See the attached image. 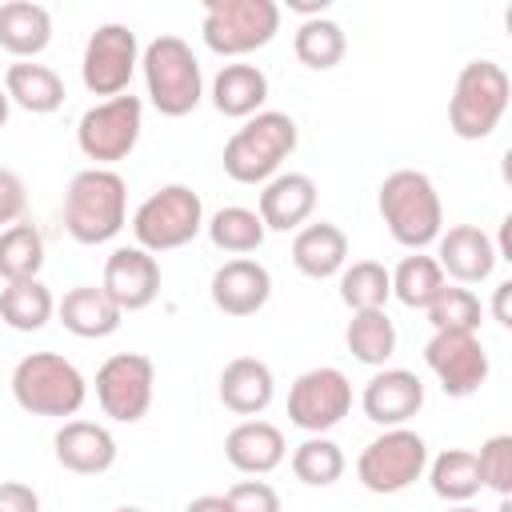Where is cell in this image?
Segmentation results:
<instances>
[{
  "instance_id": "3",
  "label": "cell",
  "mask_w": 512,
  "mask_h": 512,
  "mask_svg": "<svg viewBox=\"0 0 512 512\" xmlns=\"http://www.w3.org/2000/svg\"><path fill=\"white\" fill-rule=\"evenodd\" d=\"M300 128L288 112L264 108L256 116H248L224 144V172L236 184H268L280 164L296 152Z\"/></svg>"
},
{
  "instance_id": "29",
  "label": "cell",
  "mask_w": 512,
  "mask_h": 512,
  "mask_svg": "<svg viewBox=\"0 0 512 512\" xmlns=\"http://www.w3.org/2000/svg\"><path fill=\"white\" fill-rule=\"evenodd\" d=\"M396 340H400L396 336V324L388 320L384 308H376V312H352V320L344 328L348 352L360 364H368V368H384L396 356Z\"/></svg>"
},
{
  "instance_id": "47",
  "label": "cell",
  "mask_w": 512,
  "mask_h": 512,
  "mask_svg": "<svg viewBox=\"0 0 512 512\" xmlns=\"http://www.w3.org/2000/svg\"><path fill=\"white\" fill-rule=\"evenodd\" d=\"M496 512H512V500H508V496H500V504H496Z\"/></svg>"
},
{
  "instance_id": "11",
  "label": "cell",
  "mask_w": 512,
  "mask_h": 512,
  "mask_svg": "<svg viewBox=\"0 0 512 512\" xmlns=\"http://www.w3.org/2000/svg\"><path fill=\"white\" fill-rule=\"evenodd\" d=\"M156 392V364L144 352H116L96 368V404L116 424L148 416Z\"/></svg>"
},
{
  "instance_id": "6",
  "label": "cell",
  "mask_w": 512,
  "mask_h": 512,
  "mask_svg": "<svg viewBox=\"0 0 512 512\" xmlns=\"http://www.w3.org/2000/svg\"><path fill=\"white\" fill-rule=\"evenodd\" d=\"M512 100V80L496 60H468L448 100V128L460 140H484L500 128Z\"/></svg>"
},
{
  "instance_id": "40",
  "label": "cell",
  "mask_w": 512,
  "mask_h": 512,
  "mask_svg": "<svg viewBox=\"0 0 512 512\" xmlns=\"http://www.w3.org/2000/svg\"><path fill=\"white\" fill-rule=\"evenodd\" d=\"M24 204H28L24 180L12 168H0V232L24 220Z\"/></svg>"
},
{
  "instance_id": "25",
  "label": "cell",
  "mask_w": 512,
  "mask_h": 512,
  "mask_svg": "<svg viewBox=\"0 0 512 512\" xmlns=\"http://www.w3.org/2000/svg\"><path fill=\"white\" fill-rule=\"evenodd\" d=\"M264 100H268V76L256 64L236 60V64H224L212 76V108L220 116L248 120L256 112H264Z\"/></svg>"
},
{
  "instance_id": "2",
  "label": "cell",
  "mask_w": 512,
  "mask_h": 512,
  "mask_svg": "<svg viewBox=\"0 0 512 512\" xmlns=\"http://www.w3.org/2000/svg\"><path fill=\"white\" fill-rule=\"evenodd\" d=\"M128 220V184L116 168H84L64 192V228L76 244H108Z\"/></svg>"
},
{
  "instance_id": "1",
  "label": "cell",
  "mask_w": 512,
  "mask_h": 512,
  "mask_svg": "<svg viewBox=\"0 0 512 512\" xmlns=\"http://www.w3.org/2000/svg\"><path fill=\"white\" fill-rule=\"evenodd\" d=\"M376 208L380 220L388 228V236L412 252L436 244V236L444 232V204L436 184L428 180V172L420 168H396L380 180L376 192Z\"/></svg>"
},
{
  "instance_id": "32",
  "label": "cell",
  "mask_w": 512,
  "mask_h": 512,
  "mask_svg": "<svg viewBox=\"0 0 512 512\" xmlns=\"http://www.w3.org/2000/svg\"><path fill=\"white\" fill-rule=\"evenodd\" d=\"M292 52H296V60H300L304 68L328 72V68H336V64L344 60L348 36H344V28H340L336 20H328V16L300 20V28H296V36H292Z\"/></svg>"
},
{
  "instance_id": "33",
  "label": "cell",
  "mask_w": 512,
  "mask_h": 512,
  "mask_svg": "<svg viewBox=\"0 0 512 512\" xmlns=\"http://www.w3.org/2000/svg\"><path fill=\"white\" fill-rule=\"evenodd\" d=\"M44 268V232L28 220L12 224L0 232V280L16 284V280H36Z\"/></svg>"
},
{
  "instance_id": "34",
  "label": "cell",
  "mask_w": 512,
  "mask_h": 512,
  "mask_svg": "<svg viewBox=\"0 0 512 512\" xmlns=\"http://www.w3.org/2000/svg\"><path fill=\"white\" fill-rule=\"evenodd\" d=\"M388 276H392V296L404 308H428L440 296V288L448 284V276L440 272L436 256H424V252L404 256Z\"/></svg>"
},
{
  "instance_id": "26",
  "label": "cell",
  "mask_w": 512,
  "mask_h": 512,
  "mask_svg": "<svg viewBox=\"0 0 512 512\" xmlns=\"http://www.w3.org/2000/svg\"><path fill=\"white\" fill-rule=\"evenodd\" d=\"M52 44V12L32 0L0 4V48L16 60H36Z\"/></svg>"
},
{
  "instance_id": "24",
  "label": "cell",
  "mask_w": 512,
  "mask_h": 512,
  "mask_svg": "<svg viewBox=\"0 0 512 512\" xmlns=\"http://www.w3.org/2000/svg\"><path fill=\"white\" fill-rule=\"evenodd\" d=\"M292 264L308 280L340 276V268L348 264V236L332 220L304 224V228H296V240H292Z\"/></svg>"
},
{
  "instance_id": "35",
  "label": "cell",
  "mask_w": 512,
  "mask_h": 512,
  "mask_svg": "<svg viewBox=\"0 0 512 512\" xmlns=\"http://www.w3.org/2000/svg\"><path fill=\"white\" fill-rule=\"evenodd\" d=\"M392 296V276L380 260H356L340 268V300L352 312H376Z\"/></svg>"
},
{
  "instance_id": "48",
  "label": "cell",
  "mask_w": 512,
  "mask_h": 512,
  "mask_svg": "<svg viewBox=\"0 0 512 512\" xmlns=\"http://www.w3.org/2000/svg\"><path fill=\"white\" fill-rule=\"evenodd\" d=\"M116 512H148V508H136V504H120Z\"/></svg>"
},
{
  "instance_id": "45",
  "label": "cell",
  "mask_w": 512,
  "mask_h": 512,
  "mask_svg": "<svg viewBox=\"0 0 512 512\" xmlns=\"http://www.w3.org/2000/svg\"><path fill=\"white\" fill-rule=\"evenodd\" d=\"M8 108H12V100H8V92H4V84H0V128L8 124Z\"/></svg>"
},
{
  "instance_id": "16",
  "label": "cell",
  "mask_w": 512,
  "mask_h": 512,
  "mask_svg": "<svg viewBox=\"0 0 512 512\" xmlns=\"http://www.w3.org/2000/svg\"><path fill=\"white\" fill-rule=\"evenodd\" d=\"M360 408L380 428H408V420L424 408V380L408 368H380L364 384Z\"/></svg>"
},
{
  "instance_id": "27",
  "label": "cell",
  "mask_w": 512,
  "mask_h": 512,
  "mask_svg": "<svg viewBox=\"0 0 512 512\" xmlns=\"http://www.w3.org/2000/svg\"><path fill=\"white\" fill-rule=\"evenodd\" d=\"M4 92H8V100H12L16 108H24V112H32V116L56 112V108L64 104V96H68L60 72L48 68V64H36V60H16V64H8V72H4Z\"/></svg>"
},
{
  "instance_id": "38",
  "label": "cell",
  "mask_w": 512,
  "mask_h": 512,
  "mask_svg": "<svg viewBox=\"0 0 512 512\" xmlns=\"http://www.w3.org/2000/svg\"><path fill=\"white\" fill-rule=\"evenodd\" d=\"M476 468H480V488H492L496 496H512V436H488L476 452Z\"/></svg>"
},
{
  "instance_id": "5",
  "label": "cell",
  "mask_w": 512,
  "mask_h": 512,
  "mask_svg": "<svg viewBox=\"0 0 512 512\" xmlns=\"http://www.w3.org/2000/svg\"><path fill=\"white\" fill-rule=\"evenodd\" d=\"M140 68H144L148 100L160 116L180 120L204 100V72H200V60L188 40H180L172 32L156 36L140 52Z\"/></svg>"
},
{
  "instance_id": "10",
  "label": "cell",
  "mask_w": 512,
  "mask_h": 512,
  "mask_svg": "<svg viewBox=\"0 0 512 512\" xmlns=\"http://www.w3.org/2000/svg\"><path fill=\"white\" fill-rule=\"evenodd\" d=\"M144 128V104L140 96L124 92L112 100L92 104L76 124V144L92 160V168H108L116 160H128Z\"/></svg>"
},
{
  "instance_id": "42",
  "label": "cell",
  "mask_w": 512,
  "mask_h": 512,
  "mask_svg": "<svg viewBox=\"0 0 512 512\" xmlns=\"http://www.w3.org/2000/svg\"><path fill=\"white\" fill-rule=\"evenodd\" d=\"M508 296H512V280H504V284H496V292H492V320H496L500 328H512V312H508Z\"/></svg>"
},
{
  "instance_id": "19",
  "label": "cell",
  "mask_w": 512,
  "mask_h": 512,
  "mask_svg": "<svg viewBox=\"0 0 512 512\" xmlns=\"http://www.w3.org/2000/svg\"><path fill=\"white\" fill-rule=\"evenodd\" d=\"M316 180L308 172H276L264 188H260V220L268 232H296L312 220L316 212Z\"/></svg>"
},
{
  "instance_id": "9",
  "label": "cell",
  "mask_w": 512,
  "mask_h": 512,
  "mask_svg": "<svg viewBox=\"0 0 512 512\" xmlns=\"http://www.w3.org/2000/svg\"><path fill=\"white\" fill-rule=\"evenodd\" d=\"M428 468V444L412 428H384L356 456V480L376 496H396L412 488Z\"/></svg>"
},
{
  "instance_id": "39",
  "label": "cell",
  "mask_w": 512,
  "mask_h": 512,
  "mask_svg": "<svg viewBox=\"0 0 512 512\" xmlns=\"http://www.w3.org/2000/svg\"><path fill=\"white\" fill-rule=\"evenodd\" d=\"M224 500H228V512H284L280 492L268 480H240L224 492Z\"/></svg>"
},
{
  "instance_id": "31",
  "label": "cell",
  "mask_w": 512,
  "mask_h": 512,
  "mask_svg": "<svg viewBox=\"0 0 512 512\" xmlns=\"http://www.w3.org/2000/svg\"><path fill=\"white\" fill-rule=\"evenodd\" d=\"M428 484L440 500L448 504H468L480 492V468H476V452L468 448H444L436 460H428Z\"/></svg>"
},
{
  "instance_id": "17",
  "label": "cell",
  "mask_w": 512,
  "mask_h": 512,
  "mask_svg": "<svg viewBox=\"0 0 512 512\" xmlns=\"http://www.w3.org/2000/svg\"><path fill=\"white\" fill-rule=\"evenodd\" d=\"M208 292H212V304L224 316L244 320V316H256L268 304V296H272V272L260 260H252V256H236V260H224L212 272Z\"/></svg>"
},
{
  "instance_id": "4",
  "label": "cell",
  "mask_w": 512,
  "mask_h": 512,
  "mask_svg": "<svg viewBox=\"0 0 512 512\" xmlns=\"http://www.w3.org/2000/svg\"><path fill=\"white\" fill-rule=\"evenodd\" d=\"M12 400L32 416H76L88 400L84 372L60 352H28L12 368Z\"/></svg>"
},
{
  "instance_id": "44",
  "label": "cell",
  "mask_w": 512,
  "mask_h": 512,
  "mask_svg": "<svg viewBox=\"0 0 512 512\" xmlns=\"http://www.w3.org/2000/svg\"><path fill=\"white\" fill-rule=\"evenodd\" d=\"M184 512H228V500L224 496H196V500H188Z\"/></svg>"
},
{
  "instance_id": "14",
  "label": "cell",
  "mask_w": 512,
  "mask_h": 512,
  "mask_svg": "<svg viewBox=\"0 0 512 512\" xmlns=\"http://www.w3.org/2000/svg\"><path fill=\"white\" fill-rule=\"evenodd\" d=\"M424 364L452 400L480 392V384L492 372L480 332H432V340L424 344Z\"/></svg>"
},
{
  "instance_id": "37",
  "label": "cell",
  "mask_w": 512,
  "mask_h": 512,
  "mask_svg": "<svg viewBox=\"0 0 512 512\" xmlns=\"http://www.w3.org/2000/svg\"><path fill=\"white\" fill-rule=\"evenodd\" d=\"M424 312H428L432 332H480V316H484L476 292L460 284H444L440 296Z\"/></svg>"
},
{
  "instance_id": "7",
  "label": "cell",
  "mask_w": 512,
  "mask_h": 512,
  "mask_svg": "<svg viewBox=\"0 0 512 512\" xmlns=\"http://www.w3.org/2000/svg\"><path fill=\"white\" fill-rule=\"evenodd\" d=\"M200 232H204V200L188 184H164L152 196H144L140 208L132 212L136 248H144L152 256L184 248Z\"/></svg>"
},
{
  "instance_id": "13",
  "label": "cell",
  "mask_w": 512,
  "mask_h": 512,
  "mask_svg": "<svg viewBox=\"0 0 512 512\" xmlns=\"http://www.w3.org/2000/svg\"><path fill=\"white\" fill-rule=\"evenodd\" d=\"M140 64V40L128 24H100L80 56V80L92 96H124Z\"/></svg>"
},
{
  "instance_id": "43",
  "label": "cell",
  "mask_w": 512,
  "mask_h": 512,
  "mask_svg": "<svg viewBox=\"0 0 512 512\" xmlns=\"http://www.w3.org/2000/svg\"><path fill=\"white\" fill-rule=\"evenodd\" d=\"M288 8H292V12H300L304 20H316V16H324V12H328V0H288Z\"/></svg>"
},
{
  "instance_id": "8",
  "label": "cell",
  "mask_w": 512,
  "mask_h": 512,
  "mask_svg": "<svg viewBox=\"0 0 512 512\" xmlns=\"http://www.w3.org/2000/svg\"><path fill=\"white\" fill-rule=\"evenodd\" d=\"M280 32V4L276 0H208L200 36L216 56H248L272 44Z\"/></svg>"
},
{
  "instance_id": "28",
  "label": "cell",
  "mask_w": 512,
  "mask_h": 512,
  "mask_svg": "<svg viewBox=\"0 0 512 512\" xmlns=\"http://www.w3.org/2000/svg\"><path fill=\"white\" fill-rule=\"evenodd\" d=\"M52 316H56V300H52V292L40 276L0 288V320L12 332H40Z\"/></svg>"
},
{
  "instance_id": "20",
  "label": "cell",
  "mask_w": 512,
  "mask_h": 512,
  "mask_svg": "<svg viewBox=\"0 0 512 512\" xmlns=\"http://www.w3.org/2000/svg\"><path fill=\"white\" fill-rule=\"evenodd\" d=\"M52 452L60 468L76 476H100L116 464V436L92 420H64L60 432L52 436Z\"/></svg>"
},
{
  "instance_id": "22",
  "label": "cell",
  "mask_w": 512,
  "mask_h": 512,
  "mask_svg": "<svg viewBox=\"0 0 512 512\" xmlns=\"http://www.w3.org/2000/svg\"><path fill=\"white\" fill-rule=\"evenodd\" d=\"M276 396V376L260 356H236L220 372V404L236 416H260Z\"/></svg>"
},
{
  "instance_id": "12",
  "label": "cell",
  "mask_w": 512,
  "mask_h": 512,
  "mask_svg": "<svg viewBox=\"0 0 512 512\" xmlns=\"http://www.w3.org/2000/svg\"><path fill=\"white\" fill-rule=\"evenodd\" d=\"M348 412H352V380L332 364L300 372L288 388V420L308 436L332 432Z\"/></svg>"
},
{
  "instance_id": "41",
  "label": "cell",
  "mask_w": 512,
  "mask_h": 512,
  "mask_svg": "<svg viewBox=\"0 0 512 512\" xmlns=\"http://www.w3.org/2000/svg\"><path fill=\"white\" fill-rule=\"evenodd\" d=\"M0 512H40V496L24 480H0Z\"/></svg>"
},
{
  "instance_id": "21",
  "label": "cell",
  "mask_w": 512,
  "mask_h": 512,
  "mask_svg": "<svg viewBox=\"0 0 512 512\" xmlns=\"http://www.w3.org/2000/svg\"><path fill=\"white\" fill-rule=\"evenodd\" d=\"M224 456L236 472L244 476H268L284 464L288 456V444H284V432L268 420H240L228 436H224Z\"/></svg>"
},
{
  "instance_id": "18",
  "label": "cell",
  "mask_w": 512,
  "mask_h": 512,
  "mask_svg": "<svg viewBox=\"0 0 512 512\" xmlns=\"http://www.w3.org/2000/svg\"><path fill=\"white\" fill-rule=\"evenodd\" d=\"M496 244L484 228L476 224H452L448 232L436 236V264L444 276L456 284H484L496 268Z\"/></svg>"
},
{
  "instance_id": "36",
  "label": "cell",
  "mask_w": 512,
  "mask_h": 512,
  "mask_svg": "<svg viewBox=\"0 0 512 512\" xmlns=\"http://www.w3.org/2000/svg\"><path fill=\"white\" fill-rule=\"evenodd\" d=\"M344 448L332 436H308L292 448V476L308 488H328L344 476Z\"/></svg>"
},
{
  "instance_id": "46",
  "label": "cell",
  "mask_w": 512,
  "mask_h": 512,
  "mask_svg": "<svg viewBox=\"0 0 512 512\" xmlns=\"http://www.w3.org/2000/svg\"><path fill=\"white\" fill-rule=\"evenodd\" d=\"M444 512H480V508H472V504H448Z\"/></svg>"
},
{
  "instance_id": "15",
  "label": "cell",
  "mask_w": 512,
  "mask_h": 512,
  "mask_svg": "<svg viewBox=\"0 0 512 512\" xmlns=\"http://www.w3.org/2000/svg\"><path fill=\"white\" fill-rule=\"evenodd\" d=\"M100 288L108 292V300L120 312H140L160 296V264L152 252L144 248H116L104 260V280Z\"/></svg>"
},
{
  "instance_id": "30",
  "label": "cell",
  "mask_w": 512,
  "mask_h": 512,
  "mask_svg": "<svg viewBox=\"0 0 512 512\" xmlns=\"http://www.w3.org/2000/svg\"><path fill=\"white\" fill-rule=\"evenodd\" d=\"M204 232H208L212 248L232 252V256L256 252V248L264 244V236H268L260 212H256V208H244V204H228V208L212 212V216L204 220Z\"/></svg>"
},
{
  "instance_id": "23",
  "label": "cell",
  "mask_w": 512,
  "mask_h": 512,
  "mask_svg": "<svg viewBox=\"0 0 512 512\" xmlns=\"http://www.w3.org/2000/svg\"><path fill=\"white\" fill-rule=\"evenodd\" d=\"M56 316H60V324H64L72 336H80V340H104V336H112V332L120 328V320H124V312H120V308L108 300V292L96 288V284H76V288H68L64 300L56 304Z\"/></svg>"
}]
</instances>
